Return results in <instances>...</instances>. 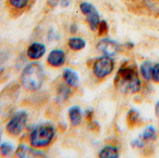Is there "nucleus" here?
<instances>
[{
  "instance_id": "20e7f679",
  "label": "nucleus",
  "mask_w": 159,
  "mask_h": 158,
  "mask_svg": "<svg viewBox=\"0 0 159 158\" xmlns=\"http://www.w3.org/2000/svg\"><path fill=\"white\" fill-rule=\"evenodd\" d=\"M29 115L24 110L15 112L6 125V131L11 137L20 136L27 127Z\"/></svg>"
},
{
  "instance_id": "39448f33",
  "label": "nucleus",
  "mask_w": 159,
  "mask_h": 158,
  "mask_svg": "<svg viewBox=\"0 0 159 158\" xmlns=\"http://www.w3.org/2000/svg\"><path fill=\"white\" fill-rule=\"evenodd\" d=\"M115 68V61L111 57L105 56L98 59L93 63L94 75L99 79H103L111 74Z\"/></svg>"
},
{
  "instance_id": "9d476101",
  "label": "nucleus",
  "mask_w": 159,
  "mask_h": 158,
  "mask_svg": "<svg viewBox=\"0 0 159 158\" xmlns=\"http://www.w3.org/2000/svg\"><path fill=\"white\" fill-rule=\"evenodd\" d=\"M62 77L65 83L71 88H76L79 84V76L77 73L72 69H64L62 73Z\"/></svg>"
},
{
  "instance_id": "b1692460",
  "label": "nucleus",
  "mask_w": 159,
  "mask_h": 158,
  "mask_svg": "<svg viewBox=\"0 0 159 158\" xmlns=\"http://www.w3.org/2000/svg\"><path fill=\"white\" fill-rule=\"evenodd\" d=\"M47 3H48V6H50V7H56V6H58L59 5V3H60V0H47Z\"/></svg>"
},
{
  "instance_id": "1a4fd4ad",
  "label": "nucleus",
  "mask_w": 159,
  "mask_h": 158,
  "mask_svg": "<svg viewBox=\"0 0 159 158\" xmlns=\"http://www.w3.org/2000/svg\"><path fill=\"white\" fill-rule=\"evenodd\" d=\"M46 46L39 42H33L29 45L26 50V55L30 60L37 61L41 59L46 53Z\"/></svg>"
},
{
  "instance_id": "f8f14e48",
  "label": "nucleus",
  "mask_w": 159,
  "mask_h": 158,
  "mask_svg": "<svg viewBox=\"0 0 159 158\" xmlns=\"http://www.w3.org/2000/svg\"><path fill=\"white\" fill-rule=\"evenodd\" d=\"M86 18H87V21L90 27L91 30H97L98 29V26L101 22V17H100V14L97 10V8L95 7L94 9H92L90 12H89L87 15H85Z\"/></svg>"
},
{
  "instance_id": "f257e3e1",
  "label": "nucleus",
  "mask_w": 159,
  "mask_h": 158,
  "mask_svg": "<svg viewBox=\"0 0 159 158\" xmlns=\"http://www.w3.org/2000/svg\"><path fill=\"white\" fill-rule=\"evenodd\" d=\"M115 87L123 94H136L141 90L142 83L133 66L123 65L115 77Z\"/></svg>"
},
{
  "instance_id": "aec40b11",
  "label": "nucleus",
  "mask_w": 159,
  "mask_h": 158,
  "mask_svg": "<svg viewBox=\"0 0 159 158\" xmlns=\"http://www.w3.org/2000/svg\"><path fill=\"white\" fill-rule=\"evenodd\" d=\"M139 118V115L136 111L134 110H131L130 112H129L128 114V123H129V126L132 127L136 124L137 120Z\"/></svg>"
},
{
  "instance_id": "bb28decb",
  "label": "nucleus",
  "mask_w": 159,
  "mask_h": 158,
  "mask_svg": "<svg viewBox=\"0 0 159 158\" xmlns=\"http://www.w3.org/2000/svg\"><path fill=\"white\" fill-rule=\"evenodd\" d=\"M155 110H156V115H157V117L159 118V102H157Z\"/></svg>"
},
{
  "instance_id": "7ed1b4c3",
  "label": "nucleus",
  "mask_w": 159,
  "mask_h": 158,
  "mask_svg": "<svg viewBox=\"0 0 159 158\" xmlns=\"http://www.w3.org/2000/svg\"><path fill=\"white\" fill-rule=\"evenodd\" d=\"M56 134L55 127L51 123H42L34 126L29 133V143L35 149H43L49 146Z\"/></svg>"
},
{
  "instance_id": "a211bd4d",
  "label": "nucleus",
  "mask_w": 159,
  "mask_h": 158,
  "mask_svg": "<svg viewBox=\"0 0 159 158\" xmlns=\"http://www.w3.org/2000/svg\"><path fill=\"white\" fill-rule=\"evenodd\" d=\"M7 3L16 10H23L28 7L30 0H7Z\"/></svg>"
},
{
  "instance_id": "a878e982",
  "label": "nucleus",
  "mask_w": 159,
  "mask_h": 158,
  "mask_svg": "<svg viewBox=\"0 0 159 158\" xmlns=\"http://www.w3.org/2000/svg\"><path fill=\"white\" fill-rule=\"evenodd\" d=\"M7 54H6L5 52H0V65H1L2 63H4V61L7 59Z\"/></svg>"
},
{
  "instance_id": "0eeeda50",
  "label": "nucleus",
  "mask_w": 159,
  "mask_h": 158,
  "mask_svg": "<svg viewBox=\"0 0 159 158\" xmlns=\"http://www.w3.org/2000/svg\"><path fill=\"white\" fill-rule=\"evenodd\" d=\"M97 49L103 53L105 56L113 57L119 51L120 47L116 42L111 39H102L98 43Z\"/></svg>"
},
{
  "instance_id": "f03ea898",
  "label": "nucleus",
  "mask_w": 159,
  "mask_h": 158,
  "mask_svg": "<svg viewBox=\"0 0 159 158\" xmlns=\"http://www.w3.org/2000/svg\"><path fill=\"white\" fill-rule=\"evenodd\" d=\"M46 74L44 68L39 62L34 61L27 64L20 74L21 86L27 91H37L44 85Z\"/></svg>"
},
{
  "instance_id": "5701e85b",
  "label": "nucleus",
  "mask_w": 159,
  "mask_h": 158,
  "mask_svg": "<svg viewBox=\"0 0 159 158\" xmlns=\"http://www.w3.org/2000/svg\"><path fill=\"white\" fill-rule=\"evenodd\" d=\"M71 4V0H60V5L61 7H68Z\"/></svg>"
},
{
  "instance_id": "393cba45",
  "label": "nucleus",
  "mask_w": 159,
  "mask_h": 158,
  "mask_svg": "<svg viewBox=\"0 0 159 158\" xmlns=\"http://www.w3.org/2000/svg\"><path fill=\"white\" fill-rule=\"evenodd\" d=\"M77 25L75 24V23H72L71 24V26H70V33L72 34H75L76 32H77Z\"/></svg>"
},
{
  "instance_id": "6ab92c4d",
  "label": "nucleus",
  "mask_w": 159,
  "mask_h": 158,
  "mask_svg": "<svg viewBox=\"0 0 159 158\" xmlns=\"http://www.w3.org/2000/svg\"><path fill=\"white\" fill-rule=\"evenodd\" d=\"M143 139L144 141H154L157 139V130L154 127L150 126L148 127L143 134Z\"/></svg>"
},
{
  "instance_id": "4468645a",
  "label": "nucleus",
  "mask_w": 159,
  "mask_h": 158,
  "mask_svg": "<svg viewBox=\"0 0 159 158\" xmlns=\"http://www.w3.org/2000/svg\"><path fill=\"white\" fill-rule=\"evenodd\" d=\"M68 47L74 51H78L85 48L86 41L81 37H76V36L70 37L68 40Z\"/></svg>"
},
{
  "instance_id": "412c9836",
  "label": "nucleus",
  "mask_w": 159,
  "mask_h": 158,
  "mask_svg": "<svg viewBox=\"0 0 159 158\" xmlns=\"http://www.w3.org/2000/svg\"><path fill=\"white\" fill-rule=\"evenodd\" d=\"M98 33L100 36H104L108 34V24L105 20H101L98 26Z\"/></svg>"
},
{
  "instance_id": "2eb2a0df",
  "label": "nucleus",
  "mask_w": 159,
  "mask_h": 158,
  "mask_svg": "<svg viewBox=\"0 0 159 158\" xmlns=\"http://www.w3.org/2000/svg\"><path fill=\"white\" fill-rule=\"evenodd\" d=\"M71 94H72V89H71L70 86H68L67 84L66 85H61L58 88L57 98H58L59 102H63L67 101L71 97Z\"/></svg>"
},
{
  "instance_id": "9b49d317",
  "label": "nucleus",
  "mask_w": 159,
  "mask_h": 158,
  "mask_svg": "<svg viewBox=\"0 0 159 158\" xmlns=\"http://www.w3.org/2000/svg\"><path fill=\"white\" fill-rule=\"evenodd\" d=\"M68 116L73 127H77L82 122V110L79 106H73L68 111Z\"/></svg>"
},
{
  "instance_id": "423d86ee",
  "label": "nucleus",
  "mask_w": 159,
  "mask_h": 158,
  "mask_svg": "<svg viewBox=\"0 0 159 158\" xmlns=\"http://www.w3.org/2000/svg\"><path fill=\"white\" fill-rule=\"evenodd\" d=\"M15 156L20 158L28 157H43L45 156V153L40 149H35L34 147L27 146L25 144H20L14 152Z\"/></svg>"
},
{
  "instance_id": "4be33fe9",
  "label": "nucleus",
  "mask_w": 159,
  "mask_h": 158,
  "mask_svg": "<svg viewBox=\"0 0 159 158\" xmlns=\"http://www.w3.org/2000/svg\"><path fill=\"white\" fill-rule=\"evenodd\" d=\"M152 80L155 81L156 83H159V63H157L153 66Z\"/></svg>"
},
{
  "instance_id": "ddd939ff",
  "label": "nucleus",
  "mask_w": 159,
  "mask_h": 158,
  "mask_svg": "<svg viewBox=\"0 0 159 158\" xmlns=\"http://www.w3.org/2000/svg\"><path fill=\"white\" fill-rule=\"evenodd\" d=\"M99 157L118 158L119 157V150L116 146H113V145L104 146L99 153Z\"/></svg>"
},
{
  "instance_id": "f3484780",
  "label": "nucleus",
  "mask_w": 159,
  "mask_h": 158,
  "mask_svg": "<svg viewBox=\"0 0 159 158\" xmlns=\"http://www.w3.org/2000/svg\"><path fill=\"white\" fill-rule=\"evenodd\" d=\"M15 150L14 145L9 142H4L0 144V154L3 156H10Z\"/></svg>"
},
{
  "instance_id": "cd10ccee",
  "label": "nucleus",
  "mask_w": 159,
  "mask_h": 158,
  "mask_svg": "<svg viewBox=\"0 0 159 158\" xmlns=\"http://www.w3.org/2000/svg\"><path fill=\"white\" fill-rule=\"evenodd\" d=\"M4 71H5V68H4V67H2V66H0V74H2Z\"/></svg>"
},
{
  "instance_id": "6e6552de",
  "label": "nucleus",
  "mask_w": 159,
  "mask_h": 158,
  "mask_svg": "<svg viewBox=\"0 0 159 158\" xmlns=\"http://www.w3.org/2000/svg\"><path fill=\"white\" fill-rule=\"evenodd\" d=\"M66 61L65 52L61 48H55L51 50L47 58V62L48 65L54 68H60L64 65Z\"/></svg>"
},
{
  "instance_id": "dca6fc26",
  "label": "nucleus",
  "mask_w": 159,
  "mask_h": 158,
  "mask_svg": "<svg viewBox=\"0 0 159 158\" xmlns=\"http://www.w3.org/2000/svg\"><path fill=\"white\" fill-rule=\"evenodd\" d=\"M153 63L151 61H144L141 66V73L142 75L145 80L152 79V71H153Z\"/></svg>"
}]
</instances>
